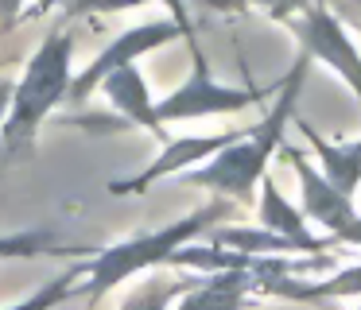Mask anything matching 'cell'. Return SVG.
I'll use <instances>...</instances> for the list:
<instances>
[{
    "mask_svg": "<svg viewBox=\"0 0 361 310\" xmlns=\"http://www.w3.org/2000/svg\"><path fill=\"white\" fill-rule=\"evenodd\" d=\"M82 260L74 264V268H66L63 275H55V279H47L43 287H35L27 299H20L16 306H4V310H59L66 299H74L78 294V287H82Z\"/></svg>",
    "mask_w": 361,
    "mask_h": 310,
    "instance_id": "cell-15",
    "label": "cell"
},
{
    "mask_svg": "<svg viewBox=\"0 0 361 310\" xmlns=\"http://www.w3.org/2000/svg\"><path fill=\"white\" fill-rule=\"evenodd\" d=\"M90 256V248H66L63 237L51 229H20L0 237V264L8 260H35V256Z\"/></svg>",
    "mask_w": 361,
    "mask_h": 310,
    "instance_id": "cell-14",
    "label": "cell"
},
{
    "mask_svg": "<svg viewBox=\"0 0 361 310\" xmlns=\"http://www.w3.org/2000/svg\"><path fill=\"white\" fill-rule=\"evenodd\" d=\"M190 78L183 85H175L171 93L156 101L159 120L175 124V120H202V116H233L241 108H252L264 101V93L257 85H226L210 74L202 46L190 39Z\"/></svg>",
    "mask_w": 361,
    "mask_h": 310,
    "instance_id": "cell-4",
    "label": "cell"
},
{
    "mask_svg": "<svg viewBox=\"0 0 361 310\" xmlns=\"http://www.w3.org/2000/svg\"><path fill=\"white\" fill-rule=\"evenodd\" d=\"M20 12H24V0H0V31H8Z\"/></svg>",
    "mask_w": 361,
    "mask_h": 310,
    "instance_id": "cell-20",
    "label": "cell"
},
{
    "mask_svg": "<svg viewBox=\"0 0 361 310\" xmlns=\"http://www.w3.org/2000/svg\"><path fill=\"white\" fill-rule=\"evenodd\" d=\"M288 27L299 43V54L322 62L334 78H342V85H350L353 101L361 108V51L353 43V35L345 31L342 16L319 4H303L288 20Z\"/></svg>",
    "mask_w": 361,
    "mask_h": 310,
    "instance_id": "cell-5",
    "label": "cell"
},
{
    "mask_svg": "<svg viewBox=\"0 0 361 310\" xmlns=\"http://www.w3.org/2000/svg\"><path fill=\"white\" fill-rule=\"evenodd\" d=\"M357 310H361V299H357Z\"/></svg>",
    "mask_w": 361,
    "mask_h": 310,
    "instance_id": "cell-22",
    "label": "cell"
},
{
    "mask_svg": "<svg viewBox=\"0 0 361 310\" xmlns=\"http://www.w3.org/2000/svg\"><path fill=\"white\" fill-rule=\"evenodd\" d=\"M330 240H334V244H350V248H361V209H357V213H353V221L345 225V229H338V232H334V237H330Z\"/></svg>",
    "mask_w": 361,
    "mask_h": 310,
    "instance_id": "cell-18",
    "label": "cell"
},
{
    "mask_svg": "<svg viewBox=\"0 0 361 310\" xmlns=\"http://www.w3.org/2000/svg\"><path fill=\"white\" fill-rule=\"evenodd\" d=\"M307 54H299L291 74L280 82V97L276 105L268 108V116L260 124H249L241 128V136L233 144H226L218 155H210L206 163L183 170V186H206L214 190L218 198L226 202H245L249 206L252 194H257L260 178L268 175V159L276 155V147L283 144V128L291 124V113H295V97L303 89V78H307Z\"/></svg>",
    "mask_w": 361,
    "mask_h": 310,
    "instance_id": "cell-1",
    "label": "cell"
},
{
    "mask_svg": "<svg viewBox=\"0 0 361 310\" xmlns=\"http://www.w3.org/2000/svg\"><path fill=\"white\" fill-rule=\"evenodd\" d=\"M226 209H229L226 198L206 202L195 213L175 217V221L159 225V229H152V232H136V237H125V240H117V244L102 248V252H90L86 260H82V271H86V275H82L78 294H86L90 302H102L105 294L117 291L125 279L159 268V264H167L183 244L206 237V232L226 217Z\"/></svg>",
    "mask_w": 361,
    "mask_h": 310,
    "instance_id": "cell-3",
    "label": "cell"
},
{
    "mask_svg": "<svg viewBox=\"0 0 361 310\" xmlns=\"http://www.w3.org/2000/svg\"><path fill=\"white\" fill-rule=\"evenodd\" d=\"M280 147H283V155L291 159V167H295L299 198H303V217L314 221L319 229H326V237H334L338 229H345V225L353 221V213H357L353 198H345L338 186H330V178L322 175L319 167H311L299 147H288V144H280Z\"/></svg>",
    "mask_w": 361,
    "mask_h": 310,
    "instance_id": "cell-9",
    "label": "cell"
},
{
    "mask_svg": "<svg viewBox=\"0 0 361 310\" xmlns=\"http://www.w3.org/2000/svg\"><path fill=\"white\" fill-rule=\"evenodd\" d=\"M175 39H187V43H190L195 35H187V31H183L179 23L171 20V16L117 31V35H113L109 43L102 46V51H97V58L90 62L86 70H78V74H74V82H71V101H86L90 93H94L97 85L105 82V74L128 66V62H140L144 54H152V51H164V46H171Z\"/></svg>",
    "mask_w": 361,
    "mask_h": 310,
    "instance_id": "cell-6",
    "label": "cell"
},
{
    "mask_svg": "<svg viewBox=\"0 0 361 310\" xmlns=\"http://www.w3.org/2000/svg\"><path fill=\"white\" fill-rule=\"evenodd\" d=\"M257 291L272 299H291V302H334V299H361V264L342 268L326 279L311 275H257Z\"/></svg>",
    "mask_w": 361,
    "mask_h": 310,
    "instance_id": "cell-12",
    "label": "cell"
},
{
    "mask_svg": "<svg viewBox=\"0 0 361 310\" xmlns=\"http://www.w3.org/2000/svg\"><path fill=\"white\" fill-rule=\"evenodd\" d=\"M257 194H260V202H257L260 229L283 237L288 244H295V252H303V256H319V252H326V248H334L330 237H314L311 225H307V217H303V209H295L288 198H283L272 175L260 178Z\"/></svg>",
    "mask_w": 361,
    "mask_h": 310,
    "instance_id": "cell-11",
    "label": "cell"
},
{
    "mask_svg": "<svg viewBox=\"0 0 361 310\" xmlns=\"http://www.w3.org/2000/svg\"><path fill=\"white\" fill-rule=\"evenodd\" d=\"M190 279H195V275H187V279H148V283L136 287V291L128 294L117 310H167L183 291H187Z\"/></svg>",
    "mask_w": 361,
    "mask_h": 310,
    "instance_id": "cell-16",
    "label": "cell"
},
{
    "mask_svg": "<svg viewBox=\"0 0 361 310\" xmlns=\"http://www.w3.org/2000/svg\"><path fill=\"white\" fill-rule=\"evenodd\" d=\"M97 89L109 97L113 113L121 116V124H125V128H128V124L144 128L148 136H156L159 147L171 140L167 124L159 120L156 97H152V85H148V78H144L140 62H128V66H121V70H113V74H105V82L97 85Z\"/></svg>",
    "mask_w": 361,
    "mask_h": 310,
    "instance_id": "cell-8",
    "label": "cell"
},
{
    "mask_svg": "<svg viewBox=\"0 0 361 310\" xmlns=\"http://www.w3.org/2000/svg\"><path fill=\"white\" fill-rule=\"evenodd\" d=\"M152 0H66V16H94V12H125Z\"/></svg>",
    "mask_w": 361,
    "mask_h": 310,
    "instance_id": "cell-17",
    "label": "cell"
},
{
    "mask_svg": "<svg viewBox=\"0 0 361 310\" xmlns=\"http://www.w3.org/2000/svg\"><path fill=\"white\" fill-rule=\"evenodd\" d=\"M311 4L330 8V12H338L342 20H353V23H357V12H361V4H357V0H311Z\"/></svg>",
    "mask_w": 361,
    "mask_h": 310,
    "instance_id": "cell-19",
    "label": "cell"
},
{
    "mask_svg": "<svg viewBox=\"0 0 361 310\" xmlns=\"http://www.w3.org/2000/svg\"><path fill=\"white\" fill-rule=\"evenodd\" d=\"M237 136H241V128L218 132V136H179V140L171 136L164 147H159V155L148 163V167H140L136 175H128V178H113V182H109V194H113V198H128V194L152 190V186L164 182V178H179L183 170L206 163L210 155H218L226 144H233Z\"/></svg>",
    "mask_w": 361,
    "mask_h": 310,
    "instance_id": "cell-7",
    "label": "cell"
},
{
    "mask_svg": "<svg viewBox=\"0 0 361 310\" xmlns=\"http://www.w3.org/2000/svg\"><path fill=\"white\" fill-rule=\"evenodd\" d=\"M357 23H361V12H357Z\"/></svg>",
    "mask_w": 361,
    "mask_h": 310,
    "instance_id": "cell-23",
    "label": "cell"
},
{
    "mask_svg": "<svg viewBox=\"0 0 361 310\" xmlns=\"http://www.w3.org/2000/svg\"><path fill=\"white\" fill-rule=\"evenodd\" d=\"M8 101H12V78H0V128H4V116H8Z\"/></svg>",
    "mask_w": 361,
    "mask_h": 310,
    "instance_id": "cell-21",
    "label": "cell"
},
{
    "mask_svg": "<svg viewBox=\"0 0 361 310\" xmlns=\"http://www.w3.org/2000/svg\"><path fill=\"white\" fill-rule=\"evenodd\" d=\"M295 128L303 132V140L314 147V155H319V163H322L319 170L330 178V186H338L345 198H353L357 186H361V140H350V144L326 140L319 128H311V120H295Z\"/></svg>",
    "mask_w": 361,
    "mask_h": 310,
    "instance_id": "cell-13",
    "label": "cell"
},
{
    "mask_svg": "<svg viewBox=\"0 0 361 310\" xmlns=\"http://www.w3.org/2000/svg\"><path fill=\"white\" fill-rule=\"evenodd\" d=\"M74 82V31L55 27L43 35V43L24 62L20 82H12L8 116L0 128V147L8 159H27L35 155L39 128L63 101H71Z\"/></svg>",
    "mask_w": 361,
    "mask_h": 310,
    "instance_id": "cell-2",
    "label": "cell"
},
{
    "mask_svg": "<svg viewBox=\"0 0 361 310\" xmlns=\"http://www.w3.org/2000/svg\"><path fill=\"white\" fill-rule=\"evenodd\" d=\"M257 271H202L187 283V291L167 310H249L257 306Z\"/></svg>",
    "mask_w": 361,
    "mask_h": 310,
    "instance_id": "cell-10",
    "label": "cell"
}]
</instances>
